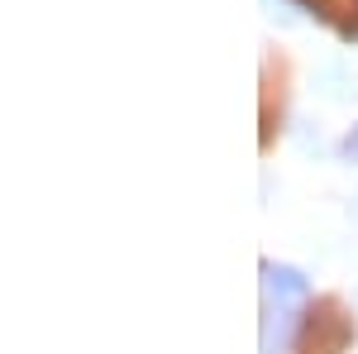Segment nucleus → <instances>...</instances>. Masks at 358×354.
Returning <instances> with one entry per match:
<instances>
[{
    "label": "nucleus",
    "instance_id": "f257e3e1",
    "mask_svg": "<svg viewBox=\"0 0 358 354\" xmlns=\"http://www.w3.org/2000/svg\"><path fill=\"white\" fill-rule=\"evenodd\" d=\"M263 287H268V326H263V354H277V345L287 340L292 311L306 301V278L296 268H263Z\"/></svg>",
    "mask_w": 358,
    "mask_h": 354
},
{
    "label": "nucleus",
    "instance_id": "7ed1b4c3",
    "mask_svg": "<svg viewBox=\"0 0 358 354\" xmlns=\"http://www.w3.org/2000/svg\"><path fill=\"white\" fill-rule=\"evenodd\" d=\"M349 154H354V158H358V144H354V139H349Z\"/></svg>",
    "mask_w": 358,
    "mask_h": 354
},
{
    "label": "nucleus",
    "instance_id": "f03ea898",
    "mask_svg": "<svg viewBox=\"0 0 358 354\" xmlns=\"http://www.w3.org/2000/svg\"><path fill=\"white\" fill-rule=\"evenodd\" d=\"M306 5H315V10H320L325 20H334L344 34L358 29V0H306Z\"/></svg>",
    "mask_w": 358,
    "mask_h": 354
}]
</instances>
